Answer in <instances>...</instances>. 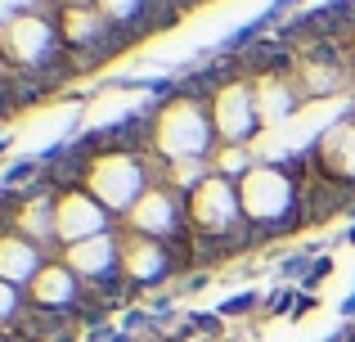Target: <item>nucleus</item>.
Segmentation results:
<instances>
[{
    "instance_id": "nucleus-1",
    "label": "nucleus",
    "mask_w": 355,
    "mask_h": 342,
    "mask_svg": "<svg viewBox=\"0 0 355 342\" xmlns=\"http://www.w3.org/2000/svg\"><path fill=\"white\" fill-rule=\"evenodd\" d=\"M243 207L261 221V225H288V216L297 221V203H293V180L275 167H261L243 180Z\"/></svg>"
},
{
    "instance_id": "nucleus-2",
    "label": "nucleus",
    "mask_w": 355,
    "mask_h": 342,
    "mask_svg": "<svg viewBox=\"0 0 355 342\" xmlns=\"http://www.w3.org/2000/svg\"><path fill=\"white\" fill-rule=\"evenodd\" d=\"M32 298L41 311H77L81 307V284L68 266H45L32 280Z\"/></svg>"
},
{
    "instance_id": "nucleus-3",
    "label": "nucleus",
    "mask_w": 355,
    "mask_h": 342,
    "mask_svg": "<svg viewBox=\"0 0 355 342\" xmlns=\"http://www.w3.org/2000/svg\"><path fill=\"white\" fill-rule=\"evenodd\" d=\"M139 185H144V176H139V167L126 158V153H117L113 162H104V167L95 171V194L104 203H113V207H126L130 198H144Z\"/></svg>"
},
{
    "instance_id": "nucleus-4",
    "label": "nucleus",
    "mask_w": 355,
    "mask_h": 342,
    "mask_svg": "<svg viewBox=\"0 0 355 342\" xmlns=\"http://www.w3.org/2000/svg\"><path fill=\"white\" fill-rule=\"evenodd\" d=\"M54 216H59V234L68 239V243H86V239L104 234V212L90 198H77V194H68V198L54 207Z\"/></svg>"
},
{
    "instance_id": "nucleus-5",
    "label": "nucleus",
    "mask_w": 355,
    "mask_h": 342,
    "mask_svg": "<svg viewBox=\"0 0 355 342\" xmlns=\"http://www.w3.org/2000/svg\"><path fill=\"white\" fill-rule=\"evenodd\" d=\"M175 221H180V198L175 194H162V189H148L144 198H139L135 216H130V225L135 230H148V234H171Z\"/></svg>"
},
{
    "instance_id": "nucleus-6",
    "label": "nucleus",
    "mask_w": 355,
    "mask_h": 342,
    "mask_svg": "<svg viewBox=\"0 0 355 342\" xmlns=\"http://www.w3.org/2000/svg\"><path fill=\"white\" fill-rule=\"evenodd\" d=\"M113 257H117V243L108 234H99V239H86V243L68 248V271L72 275H108Z\"/></svg>"
},
{
    "instance_id": "nucleus-7",
    "label": "nucleus",
    "mask_w": 355,
    "mask_h": 342,
    "mask_svg": "<svg viewBox=\"0 0 355 342\" xmlns=\"http://www.w3.org/2000/svg\"><path fill=\"white\" fill-rule=\"evenodd\" d=\"M193 203H198V207H193V216H198V225H207V230L230 225V216H234V194H230L225 180H207Z\"/></svg>"
},
{
    "instance_id": "nucleus-8",
    "label": "nucleus",
    "mask_w": 355,
    "mask_h": 342,
    "mask_svg": "<svg viewBox=\"0 0 355 342\" xmlns=\"http://www.w3.org/2000/svg\"><path fill=\"white\" fill-rule=\"evenodd\" d=\"M36 266H41V257H36V248L27 243V239H0V280L5 284H14V280H27V275H41L36 271Z\"/></svg>"
},
{
    "instance_id": "nucleus-9",
    "label": "nucleus",
    "mask_w": 355,
    "mask_h": 342,
    "mask_svg": "<svg viewBox=\"0 0 355 342\" xmlns=\"http://www.w3.org/2000/svg\"><path fill=\"white\" fill-rule=\"evenodd\" d=\"M248 90H225V95L216 99V126L225 135H243L252 126V117H248Z\"/></svg>"
},
{
    "instance_id": "nucleus-10",
    "label": "nucleus",
    "mask_w": 355,
    "mask_h": 342,
    "mask_svg": "<svg viewBox=\"0 0 355 342\" xmlns=\"http://www.w3.org/2000/svg\"><path fill=\"white\" fill-rule=\"evenodd\" d=\"M126 266H130V275H135V284H144V275L148 280H157V275H166V253H162V243H135L126 253Z\"/></svg>"
},
{
    "instance_id": "nucleus-11",
    "label": "nucleus",
    "mask_w": 355,
    "mask_h": 342,
    "mask_svg": "<svg viewBox=\"0 0 355 342\" xmlns=\"http://www.w3.org/2000/svg\"><path fill=\"white\" fill-rule=\"evenodd\" d=\"M311 266H315V262H311V253H293L284 266H279V271H284L288 280H306V275H311Z\"/></svg>"
},
{
    "instance_id": "nucleus-12",
    "label": "nucleus",
    "mask_w": 355,
    "mask_h": 342,
    "mask_svg": "<svg viewBox=\"0 0 355 342\" xmlns=\"http://www.w3.org/2000/svg\"><path fill=\"white\" fill-rule=\"evenodd\" d=\"M252 307H257V293H239V298H230L225 307L216 311V316H220V320H225V316H243V311H252Z\"/></svg>"
},
{
    "instance_id": "nucleus-13",
    "label": "nucleus",
    "mask_w": 355,
    "mask_h": 342,
    "mask_svg": "<svg viewBox=\"0 0 355 342\" xmlns=\"http://www.w3.org/2000/svg\"><path fill=\"white\" fill-rule=\"evenodd\" d=\"M324 275H333V257H320V262L311 266V275H306V280H302V289H315V284H320Z\"/></svg>"
},
{
    "instance_id": "nucleus-14",
    "label": "nucleus",
    "mask_w": 355,
    "mask_h": 342,
    "mask_svg": "<svg viewBox=\"0 0 355 342\" xmlns=\"http://www.w3.org/2000/svg\"><path fill=\"white\" fill-rule=\"evenodd\" d=\"M32 171H36V162H18V167H9V171H5V180H0V189H14V185H18V180H27Z\"/></svg>"
},
{
    "instance_id": "nucleus-15",
    "label": "nucleus",
    "mask_w": 355,
    "mask_h": 342,
    "mask_svg": "<svg viewBox=\"0 0 355 342\" xmlns=\"http://www.w3.org/2000/svg\"><path fill=\"white\" fill-rule=\"evenodd\" d=\"M18 311V298H14V289H9L5 280H0V320H9Z\"/></svg>"
},
{
    "instance_id": "nucleus-16",
    "label": "nucleus",
    "mask_w": 355,
    "mask_h": 342,
    "mask_svg": "<svg viewBox=\"0 0 355 342\" xmlns=\"http://www.w3.org/2000/svg\"><path fill=\"white\" fill-rule=\"evenodd\" d=\"M189 325L198 334H220V316H189Z\"/></svg>"
},
{
    "instance_id": "nucleus-17",
    "label": "nucleus",
    "mask_w": 355,
    "mask_h": 342,
    "mask_svg": "<svg viewBox=\"0 0 355 342\" xmlns=\"http://www.w3.org/2000/svg\"><path fill=\"white\" fill-rule=\"evenodd\" d=\"M113 5H117V18H126V14H135V9L144 5V0H104V9H108V14H113Z\"/></svg>"
},
{
    "instance_id": "nucleus-18",
    "label": "nucleus",
    "mask_w": 355,
    "mask_h": 342,
    "mask_svg": "<svg viewBox=\"0 0 355 342\" xmlns=\"http://www.w3.org/2000/svg\"><path fill=\"white\" fill-rule=\"evenodd\" d=\"M342 311H347V316H355V298H351V302H347V307H342Z\"/></svg>"
},
{
    "instance_id": "nucleus-19",
    "label": "nucleus",
    "mask_w": 355,
    "mask_h": 342,
    "mask_svg": "<svg viewBox=\"0 0 355 342\" xmlns=\"http://www.w3.org/2000/svg\"><path fill=\"white\" fill-rule=\"evenodd\" d=\"M59 342H77V338H72V334H59Z\"/></svg>"
},
{
    "instance_id": "nucleus-20",
    "label": "nucleus",
    "mask_w": 355,
    "mask_h": 342,
    "mask_svg": "<svg viewBox=\"0 0 355 342\" xmlns=\"http://www.w3.org/2000/svg\"><path fill=\"white\" fill-rule=\"evenodd\" d=\"M347 239H351V243H355V225H351V230H347Z\"/></svg>"
}]
</instances>
